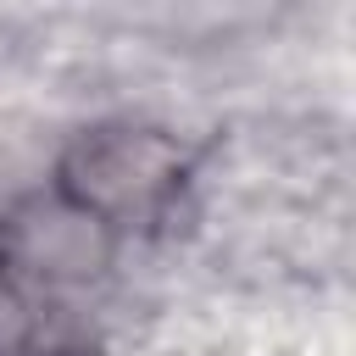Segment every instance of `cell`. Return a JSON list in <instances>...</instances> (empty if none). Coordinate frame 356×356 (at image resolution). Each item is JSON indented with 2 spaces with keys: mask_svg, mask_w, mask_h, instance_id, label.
<instances>
[{
  "mask_svg": "<svg viewBox=\"0 0 356 356\" xmlns=\"http://www.w3.org/2000/svg\"><path fill=\"white\" fill-rule=\"evenodd\" d=\"M184 184V150L156 128H100L67 156V206L100 228L150 217Z\"/></svg>",
  "mask_w": 356,
  "mask_h": 356,
  "instance_id": "1",
  "label": "cell"
}]
</instances>
